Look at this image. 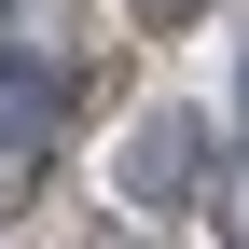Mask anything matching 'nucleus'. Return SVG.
I'll use <instances>...</instances> for the list:
<instances>
[{
	"instance_id": "obj_1",
	"label": "nucleus",
	"mask_w": 249,
	"mask_h": 249,
	"mask_svg": "<svg viewBox=\"0 0 249 249\" xmlns=\"http://www.w3.org/2000/svg\"><path fill=\"white\" fill-rule=\"evenodd\" d=\"M111 194L124 208H180V194H208V124L194 111H139L111 139Z\"/></svg>"
},
{
	"instance_id": "obj_2",
	"label": "nucleus",
	"mask_w": 249,
	"mask_h": 249,
	"mask_svg": "<svg viewBox=\"0 0 249 249\" xmlns=\"http://www.w3.org/2000/svg\"><path fill=\"white\" fill-rule=\"evenodd\" d=\"M55 111H70V70H55V55H14V42H0V180L55 152Z\"/></svg>"
},
{
	"instance_id": "obj_3",
	"label": "nucleus",
	"mask_w": 249,
	"mask_h": 249,
	"mask_svg": "<svg viewBox=\"0 0 249 249\" xmlns=\"http://www.w3.org/2000/svg\"><path fill=\"white\" fill-rule=\"evenodd\" d=\"M208 222H222V235L249 249V166H222V180H208Z\"/></svg>"
},
{
	"instance_id": "obj_4",
	"label": "nucleus",
	"mask_w": 249,
	"mask_h": 249,
	"mask_svg": "<svg viewBox=\"0 0 249 249\" xmlns=\"http://www.w3.org/2000/svg\"><path fill=\"white\" fill-rule=\"evenodd\" d=\"M124 14H139V28H194L208 0H124Z\"/></svg>"
},
{
	"instance_id": "obj_5",
	"label": "nucleus",
	"mask_w": 249,
	"mask_h": 249,
	"mask_svg": "<svg viewBox=\"0 0 249 249\" xmlns=\"http://www.w3.org/2000/svg\"><path fill=\"white\" fill-rule=\"evenodd\" d=\"M235 111H249V55H235Z\"/></svg>"
}]
</instances>
